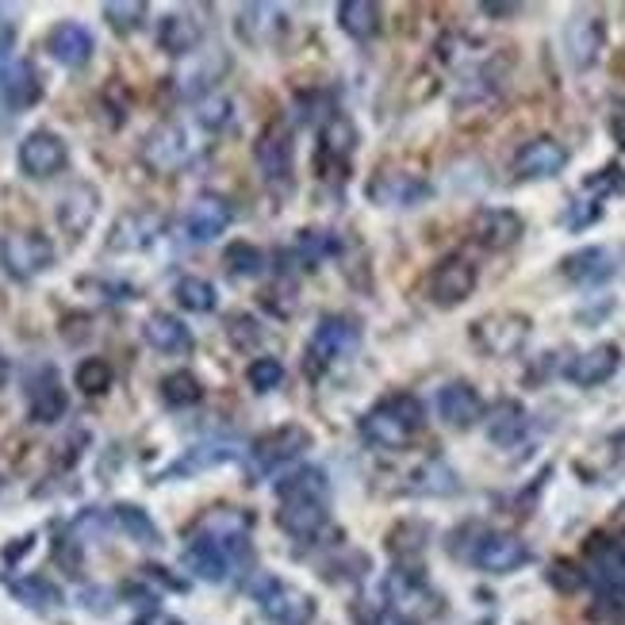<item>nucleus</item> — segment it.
<instances>
[{
  "instance_id": "f257e3e1",
  "label": "nucleus",
  "mask_w": 625,
  "mask_h": 625,
  "mask_svg": "<svg viewBox=\"0 0 625 625\" xmlns=\"http://www.w3.org/2000/svg\"><path fill=\"white\" fill-rule=\"evenodd\" d=\"M426 426V407L411 391L384 396L376 407H368L361 418V438L373 449H403L411 438H418Z\"/></svg>"
},
{
  "instance_id": "f03ea898",
  "label": "nucleus",
  "mask_w": 625,
  "mask_h": 625,
  "mask_svg": "<svg viewBox=\"0 0 625 625\" xmlns=\"http://www.w3.org/2000/svg\"><path fill=\"white\" fill-rule=\"evenodd\" d=\"M253 564V549L246 537H230V541H220V537H200L196 534L185 549V568L192 572L203 584H223L230 579V572L250 568Z\"/></svg>"
},
{
  "instance_id": "7ed1b4c3",
  "label": "nucleus",
  "mask_w": 625,
  "mask_h": 625,
  "mask_svg": "<svg viewBox=\"0 0 625 625\" xmlns=\"http://www.w3.org/2000/svg\"><path fill=\"white\" fill-rule=\"evenodd\" d=\"M361 346V323L353 315H323L311 334L308 350H303V368L308 376H318L334 365V361L350 358Z\"/></svg>"
},
{
  "instance_id": "20e7f679",
  "label": "nucleus",
  "mask_w": 625,
  "mask_h": 625,
  "mask_svg": "<svg viewBox=\"0 0 625 625\" xmlns=\"http://www.w3.org/2000/svg\"><path fill=\"white\" fill-rule=\"evenodd\" d=\"M253 602L261 607V614L276 625H311L315 622V599L300 587L285 584V579L258 572V579L250 584Z\"/></svg>"
},
{
  "instance_id": "39448f33",
  "label": "nucleus",
  "mask_w": 625,
  "mask_h": 625,
  "mask_svg": "<svg viewBox=\"0 0 625 625\" xmlns=\"http://www.w3.org/2000/svg\"><path fill=\"white\" fill-rule=\"evenodd\" d=\"M54 242L39 230H12L0 238V265L12 280H35L39 273L54 268Z\"/></svg>"
},
{
  "instance_id": "423d86ee",
  "label": "nucleus",
  "mask_w": 625,
  "mask_h": 625,
  "mask_svg": "<svg viewBox=\"0 0 625 625\" xmlns=\"http://www.w3.org/2000/svg\"><path fill=\"white\" fill-rule=\"evenodd\" d=\"M464 557H468L479 572H488V576H511V572L526 568V564L534 561V552H529V545L522 541V537L499 534V529H479Z\"/></svg>"
},
{
  "instance_id": "0eeeda50",
  "label": "nucleus",
  "mask_w": 625,
  "mask_h": 625,
  "mask_svg": "<svg viewBox=\"0 0 625 625\" xmlns=\"http://www.w3.org/2000/svg\"><path fill=\"white\" fill-rule=\"evenodd\" d=\"M311 430L300 423H285L276 426V430L261 434L258 441L250 446V472L253 476H265V472H276L285 468V464L300 461L303 453L311 449Z\"/></svg>"
},
{
  "instance_id": "6e6552de",
  "label": "nucleus",
  "mask_w": 625,
  "mask_h": 625,
  "mask_svg": "<svg viewBox=\"0 0 625 625\" xmlns=\"http://www.w3.org/2000/svg\"><path fill=\"white\" fill-rule=\"evenodd\" d=\"M529 330H534L529 315H518V311H491V315L472 323V341H476L488 358H514L529 341Z\"/></svg>"
},
{
  "instance_id": "1a4fd4ad",
  "label": "nucleus",
  "mask_w": 625,
  "mask_h": 625,
  "mask_svg": "<svg viewBox=\"0 0 625 625\" xmlns=\"http://www.w3.org/2000/svg\"><path fill=\"white\" fill-rule=\"evenodd\" d=\"M253 162L261 170V180L273 188H288L292 185V162H296V147H292V130L288 123H268L265 130L253 142Z\"/></svg>"
},
{
  "instance_id": "9d476101",
  "label": "nucleus",
  "mask_w": 625,
  "mask_h": 625,
  "mask_svg": "<svg viewBox=\"0 0 625 625\" xmlns=\"http://www.w3.org/2000/svg\"><path fill=\"white\" fill-rule=\"evenodd\" d=\"M16 165L24 177L50 180L70 165V147H65V138L58 135V130L39 127L32 130V135H24V142H20L16 150Z\"/></svg>"
},
{
  "instance_id": "9b49d317",
  "label": "nucleus",
  "mask_w": 625,
  "mask_h": 625,
  "mask_svg": "<svg viewBox=\"0 0 625 625\" xmlns=\"http://www.w3.org/2000/svg\"><path fill=\"white\" fill-rule=\"evenodd\" d=\"M138 158H142L154 173H177L196 158V142L180 123H162V127H154L147 135Z\"/></svg>"
},
{
  "instance_id": "f8f14e48",
  "label": "nucleus",
  "mask_w": 625,
  "mask_h": 625,
  "mask_svg": "<svg viewBox=\"0 0 625 625\" xmlns=\"http://www.w3.org/2000/svg\"><path fill=\"white\" fill-rule=\"evenodd\" d=\"M476 285H479L476 265H472L464 253H449L430 273V300L438 303V308H457V303H464L476 292Z\"/></svg>"
},
{
  "instance_id": "ddd939ff",
  "label": "nucleus",
  "mask_w": 625,
  "mask_h": 625,
  "mask_svg": "<svg viewBox=\"0 0 625 625\" xmlns=\"http://www.w3.org/2000/svg\"><path fill=\"white\" fill-rule=\"evenodd\" d=\"M584 572L599 591H625V541L595 534L584 549Z\"/></svg>"
},
{
  "instance_id": "4468645a",
  "label": "nucleus",
  "mask_w": 625,
  "mask_h": 625,
  "mask_svg": "<svg viewBox=\"0 0 625 625\" xmlns=\"http://www.w3.org/2000/svg\"><path fill=\"white\" fill-rule=\"evenodd\" d=\"M368 200L380 203V208H414L430 196V180L423 173H407V170H376L368 180Z\"/></svg>"
},
{
  "instance_id": "2eb2a0df",
  "label": "nucleus",
  "mask_w": 625,
  "mask_h": 625,
  "mask_svg": "<svg viewBox=\"0 0 625 625\" xmlns=\"http://www.w3.org/2000/svg\"><path fill=\"white\" fill-rule=\"evenodd\" d=\"M468 230H472V242H476L479 250L503 253V250H511V246L522 242L526 223H522V215L511 212V208H479V212L472 215Z\"/></svg>"
},
{
  "instance_id": "dca6fc26",
  "label": "nucleus",
  "mask_w": 625,
  "mask_h": 625,
  "mask_svg": "<svg viewBox=\"0 0 625 625\" xmlns=\"http://www.w3.org/2000/svg\"><path fill=\"white\" fill-rule=\"evenodd\" d=\"M564 165H568V147L557 142L552 135H537L529 142H522L511 170L518 180H549L557 173H564Z\"/></svg>"
},
{
  "instance_id": "f3484780",
  "label": "nucleus",
  "mask_w": 625,
  "mask_h": 625,
  "mask_svg": "<svg viewBox=\"0 0 625 625\" xmlns=\"http://www.w3.org/2000/svg\"><path fill=\"white\" fill-rule=\"evenodd\" d=\"M230 223H235V203L220 192H203L188 203L185 235L188 242H215L220 235H227Z\"/></svg>"
},
{
  "instance_id": "a211bd4d",
  "label": "nucleus",
  "mask_w": 625,
  "mask_h": 625,
  "mask_svg": "<svg viewBox=\"0 0 625 625\" xmlns=\"http://www.w3.org/2000/svg\"><path fill=\"white\" fill-rule=\"evenodd\" d=\"M65 411H70V396H65L58 373L50 365L39 368V373L27 380V423L54 426L65 418Z\"/></svg>"
},
{
  "instance_id": "6ab92c4d",
  "label": "nucleus",
  "mask_w": 625,
  "mask_h": 625,
  "mask_svg": "<svg viewBox=\"0 0 625 625\" xmlns=\"http://www.w3.org/2000/svg\"><path fill=\"white\" fill-rule=\"evenodd\" d=\"M92 50H97V39L85 24H74V20H62L47 32V54L54 58L65 70H82V65L92 62Z\"/></svg>"
},
{
  "instance_id": "aec40b11",
  "label": "nucleus",
  "mask_w": 625,
  "mask_h": 625,
  "mask_svg": "<svg viewBox=\"0 0 625 625\" xmlns=\"http://www.w3.org/2000/svg\"><path fill=\"white\" fill-rule=\"evenodd\" d=\"M438 418L449 430H472L484 418V399L468 380H449L438 388Z\"/></svg>"
},
{
  "instance_id": "412c9836",
  "label": "nucleus",
  "mask_w": 625,
  "mask_h": 625,
  "mask_svg": "<svg viewBox=\"0 0 625 625\" xmlns=\"http://www.w3.org/2000/svg\"><path fill=\"white\" fill-rule=\"evenodd\" d=\"M617 368H622V350H617L614 341H599V346L584 350L579 358H572L564 376H568L576 388H599V384H607Z\"/></svg>"
},
{
  "instance_id": "4be33fe9",
  "label": "nucleus",
  "mask_w": 625,
  "mask_h": 625,
  "mask_svg": "<svg viewBox=\"0 0 625 625\" xmlns=\"http://www.w3.org/2000/svg\"><path fill=\"white\" fill-rule=\"evenodd\" d=\"M165 230V220L150 208H138V212H127L115 220L112 238H108V250L115 253H135V250H147L158 235Z\"/></svg>"
},
{
  "instance_id": "5701e85b",
  "label": "nucleus",
  "mask_w": 625,
  "mask_h": 625,
  "mask_svg": "<svg viewBox=\"0 0 625 625\" xmlns=\"http://www.w3.org/2000/svg\"><path fill=\"white\" fill-rule=\"evenodd\" d=\"M561 273L564 280H572L576 288H599L617 273V265L607 246H584V250L568 253V258L561 261Z\"/></svg>"
},
{
  "instance_id": "b1692460",
  "label": "nucleus",
  "mask_w": 625,
  "mask_h": 625,
  "mask_svg": "<svg viewBox=\"0 0 625 625\" xmlns=\"http://www.w3.org/2000/svg\"><path fill=\"white\" fill-rule=\"evenodd\" d=\"M607 47V24L599 16H576L564 27V50L576 70H591Z\"/></svg>"
},
{
  "instance_id": "393cba45",
  "label": "nucleus",
  "mask_w": 625,
  "mask_h": 625,
  "mask_svg": "<svg viewBox=\"0 0 625 625\" xmlns=\"http://www.w3.org/2000/svg\"><path fill=\"white\" fill-rule=\"evenodd\" d=\"M42 100V77L32 62H12L4 65V74H0V104L9 108V112H27Z\"/></svg>"
},
{
  "instance_id": "a878e982",
  "label": "nucleus",
  "mask_w": 625,
  "mask_h": 625,
  "mask_svg": "<svg viewBox=\"0 0 625 625\" xmlns=\"http://www.w3.org/2000/svg\"><path fill=\"white\" fill-rule=\"evenodd\" d=\"M142 338H147L150 350L165 353V358H185V353H192V346H196L192 330H188L177 315H170V311H154V315H147V323H142Z\"/></svg>"
},
{
  "instance_id": "bb28decb",
  "label": "nucleus",
  "mask_w": 625,
  "mask_h": 625,
  "mask_svg": "<svg viewBox=\"0 0 625 625\" xmlns=\"http://www.w3.org/2000/svg\"><path fill=\"white\" fill-rule=\"evenodd\" d=\"M353 154H358V127L346 115H326L323 130H318V165L346 170Z\"/></svg>"
},
{
  "instance_id": "cd10ccee",
  "label": "nucleus",
  "mask_w": 625,
  "mask_h": 625,
  "mask_svg": "<svg viewBox=\"0 0 625 625\" xmlns=\"http://www.w3.org/2000/svg\"><path fill=\"white\" fill-rule=\"evenodd\" d=\"M97 212H100V192L82 180V185H74L58 200V227L70 238H85V230L92 227Z\"/></svg>"
},
{
  "instance_id": "c85d7f7f",
  "label": "nucleus",
  "mask_w": 625,
  "mask_h": 625,
  "mask_svg": "<svg viewBox=\"0 0 625 625\" xmlns=\"http://www.w3.org/2000/svg\"><path fill=\"white\" fill-rule=\"evenodd\" d=\"M238 449L230 441H200V446L185 449L173 464H165L158 472V479H185V476H196V472H208V468H220V464L235 461Z\"/></svg>"
},
{
  "instance_id": "c756f323",
  "label": "nucleus",
  "mask_w": 625,
  "mask_h": 625,
  "mask_svg": "<svg viewBox=\"0 0 625 625\" xmlns=\"http://www.w3.org/2000/svg\"><path fill=\"white\" fill-rule=\"evenodd\" d=\"M484 430H488V441L499 449H511L526 438L529 430V414L518 399H499L488 414H484Z\"/></svg>"
},
{
  "instance_id": "7c9ffc66",
  "label": "nucleus",
  "mask_w": 625,
  "mask_h": 625,
  "mask_svg": "<svg viewBox=\"0 0 625 625\" xmlns=\"http://www.w3.org/2000/svg\"><path fill=\"white\" fill-rule=\"evenodd\" d=\"M285 9H276V4H246V9H238V35L250 47H268V42L285 35Z\"/></svg>"
},
{
  "instance_id": "2f4dec72",
  "label": "nucleus",
  "mask_w": 625,
  "mask_h": 625,
  "mask_svg": "<svg viewBox=\"0 0 625 625\" xmlns=\"http://www.w3.org/2000/svg\"><path fill=\"white\" fill-rule=\"evenodd\" d=\"M326 491H330V476L315 464H303V468L288 472V476L276 479V499L280 503H326Z\"/></svg>"
},
{
  "instance_id": "473e14b6",
  "label": "nucleus",
  "mask_w": 625,
  "mask_h": 625,
  "mask_svg": "<svg viewBox=\"0 0 625 625\" xmlns=\"http://www.w3.org/2000/svg\"><path fill=\"white\" fill-rule=\"evenodd\" d=\"M326 522H330V511L315 499L311 503H280V511H276V526L288 537H300V541H315L326 529Z\"/></svg>"
},
{
  "instance_id": "72a5a7b5",
  "label": "nucleus",
  "mask_w": 625,
  "mask_h": 625,
  "mask_svg": "<svg viewBox=\"0 0 625 625\" xmlns=\"http://www.w3.org/2000/svg\"><path fill=\"white\" fill-rule=\"evenodd\" d=\"M200 42H203V27L200 20H192L188 12H170V16L162 20V27H158V47L173 58L196 54Z\"/></svg>"
},
{
  "instance_id": "f704fd0d",
  "label": "nucleus",
  "mask_w": 625,
  "mask_h": 625,
  "mask_svg": "<svg viewBox=\"0 0 625 625\" xmlns=\"http://www.w3.org/2000/svg\"><path fill=\"white\" fill-rule=\"evenodd\" d=\"M334 16H338L341 32L350 35V39H358V42L376 39V35H380V27H384L380 4H373V0H341Z\"/></svg>"
},
{
  "instance_id": "c9c22d12",
  "label": "nucleus",
  "mask_w": 625,
  "mask_h": 625,
  "mask_svg": "<svg viewBox=\"0 0 625 625\" xmlns=\"http://www.w3.org/2000/svg\"><path fill=\"white\" fill-rule=\"evenodd\" d=\"M4 587L16 602H24L27 610H58L62 607V587L50 584L47 576H4Z\"/></svg>"
},
{
  "instance_id": "e433bc0d",
  "label": "nucleus",
  "mask_w": 625,
  "mask_h": 625,
  "mask_svg": "<svg viewBox=\"0 0 625 625\" xmlns=\"http://www.w3.org/2000/svg\"><path fill=\"white\" fill-rule=\"evenodd\" d=\"M338 253H341V238L323 227H303L292 242V258L300 261L303 268H318L323 261L338 258Z\"/></svg>"
},
{
  "instance_id": "4c0bfd02",
  "label": "nucleus",
  "mask_w": 625,
  "mask_h": 625,
  "mask_svg": "<svg viewBox=\"0 0 625 625\" xmlns=\"http://www.w3.org/2000/svg\"><path fill=\"white\" fill-rule=\"evenodd\" d=\"M250 526H253V518L242 511V507H215V511H208L200 522H196V534L230 541V537H246V534H250Z\"/></svg>"
},
{
  "instance_id": "58836bf2",
  "label": "nucleus",
  "mask_w": 625,
  "mask_h": 625,
  "mask_svg": "<svg viewBox=\"0 0 625 625\" xmlns=\"http://www.w3.org/2000/svg\"><path fill=\"white\" fill-rule=\"evenodd\" d=\"M173 296H177L180 308L192 311V315H212V311L220 308V292H215V285L208 276H180Z\"/></svg>"
},
{
  "instance_id": "ea45409f",
  "label": "nucleus",
  "mask_w": 625,
  "mask_h": 625,
  "mask_svg": "<svg viewBox=\"0 0 625 625\" xmlns=\"http://www.w3.org/2000/svg\"><path fill=\"white\" fill-rule=\"evenodd\" d=\"M162 399L170 407H177V411H185V407H196L203 403V380L196 373H188V368H177V373L162 376Z\"/></svg>"
},
{
  "instance_id": "a19ab883",
  "label": "nucleus",
  "mask_w": 625,
  "mask_h": 625,
  "mask_svg": "<svg viewBox=\"0 0 625 625\" xmlns=\"http://www.w3.org/2000/svg\"><path fill=\"white\" fill-rule=\"evenodd\" d=\"M112 522L138 545H158V537H162V534H158V526H154V518H150V514L142 511V507H135V503H115L112 507Z\"/></svg>"
},
{
  "instance_id": "79ce46f5",
  "label": "nucleus",
  "mask_w": 625,
  "mask_h": 625,
  "mask_svg": "<svg viewBox=\"0 0 625 625\" xmlns=\"http://www.w3.org/2000/svg\"><path fill=\"white\" fill-rule=\"evenodd\" d=\"M223 265H227L230 276H242V280H250V276H261L268 265L265 250L253 242H230L227 250H223Z\"/></svg>"
},
{
  "instance_id": "37998d69",
  "label": "nucleus",
  "mask_w": 625,
  "mask_h": 625,
  "mask_svg": "<svg viewBox=\"0 0 625 625\" xmlns=\"http://www.w3.org/2000/svg\"><path fill=\"white\" fill-rule=\"evenodd\" d=\"M100 16L115 35H135L138 27L147 24V4L142 0H112V4L100 9Z\"/></svg>"
},
{
  "instance_id": "c03bdc74",
  "label": "nucleus",
  "mask_w": 625,
  "mask_h": 625,
  "mask_svg": "<svg viewBox=\"0 0 625 625\" xmlns=\"http://www.w3.org/2000/svg\"><path fill=\"white\" fill-rule=\"evenodd\" d=\"M74 384L85 391V396H104L115 384V368L108 365L104 358H85L82 365L74 368Z\"/></svg>"
},
{
  "instance_id": "a18cd8bd",
  "label": "nucleus",
  "mask_w": 625,
  "mask_h": 625,
  "mask_svg": "<svg viewBox=\"0 0 625 625\" xmlns=\"http://www.w3.org/2000/svg\"><path fill=\"white\" fill-rule=\"evenodd\" d=\"M196 123H200L203 130H227L230 123H235V100L230 97H203L200 104H196Z\"/></svg>"
},
{
  "instance_id": "49530a36",
  "label": "nucleus",
  "mask_w": 625,
  "mask_h": 625,
  "mask_svg": "<svg viewBox=\"0 0 625 625\" xmlns=\"http://www.w3.org/2000/svg\"><path fill=\"white\" fill-rule=\"evenodd\" d=\"M246 384H250L258 396H265V391L285 384V365L276 358H253L250 365H246Z\"/></svg>"
},
{
  "instance_id": "de8ad7c7",
  "label": "nucleus",
  "mask_w": 625,
  "mask_h": 625,
  "mask_svg": "<svg viewBox=\"0 0 625 625\" xmlns=\"http://www.w3.org/2000/svg\"><path fill=\"white\" fill-rule=\"evenodd\" d=\"M587 192H595V200H607V196L614 192H625V170L622 165H602V170H595L591 177L584 180Z\"/></svg>"
},
{
  "instance_id": "09e8293b",
  "label": "nucleus",
  "mask_w": 625,
  "mask_h": 625,
  "mask_svg": "<svg viewBox=\"0 0 625 625\" xmlns=\"http://www.w3.org/2000/svg\"><path fill=\"white\" fill-rule=\"evenodd\" d=\"M545 579H549L552 587L561 595H576L579 587L587 584V572L584 564H572V561H552V568L545 572Z\"/></svg>"
},
{
  "instance_id": "8fccbe9b",
  "label": "nucleus",
  "mask_w": 625,
  "mask_h": 625,
  "mask_svg": "<svg viewBox=\"0 0 625 625\" xmlns=\"http://www.w3.org/2000/svg\"><path fill=\"white\" fill-rule=\"evenodd\" d=\"M227 338H230V346H235V350H250V346H258V341H261L258 318H253V315H235L227 323Z\"/></svg>"
},
{
  "instance_id": "3c124183",
  "label": "nucleus",
  "mask_w": 625,
  "mask_h": 625,
  "mask_svg": "<svg viewBox=\"0 0 625 625\" xmlns=\"http://www.w3.org/2000/svg\"><path fill=\"white\" fill-rule=\"evenodd\" d=\"M591 617L625 625V591H599V599H595V607H591Z\"/></svg>"
},
{
  "instance_id": "603ef678",
  "label": "nucleus",
  "mask_w": 625,
  "mask_h": 625,
  "mask_svg": "<svg viewBox=\"0 0 625 625\" xmlns=\"http://www.w3.org/2000/svg\"><path fill=\"white\" fill-rule=\"evenodd\" d=\"M599 215H602V203L599 200H576V203H568V212H564V227L584 230V227H591Z\"/></svg>"
},
{
  "instance_id": "864d4df0",
  "label": "nucleus",
  "mask_w": 625,
  "mask_h": 625,
  "mask_svg": "<svg viewBox=\"0 0 625 625\" xmlns=\"http://www.w3.org/2000/svg\"><path fill=\"white\" fill-rule=\"evenodd\" d=\"M54 561L62 564L70 576H77V572H82V541H77V537H58Z\"/></svg>"
},
{
  "instance_id": "5fc2aeb1",
  "label": "nucleus",
  "mask_w": 625,
  "mask_h": 625,
  "mask_svg": "<svg viewBox=\"0 0 625 625\" xmlns=\"http://www.w3.org/2000/svg\"><path fill=\"white\" fill-rule=\"evenodd\" d=\"M142 579H150V584H158V587H165V591H185V579H177V576H170V568H162V564H147L142 568Z\"/></svg>"
},
{
  "instance_id": "6e6d98bb",
  "label": "nucleus",
  "mask_w": 625,
  "mask_h": 625,
  "mask_svg": "<svg viewBox=\"0 0 625 625\" xmlns=\"http://www.w3.org/2000/svg\"><path fill=\"white\" fill-rule=\"evenodd\" d=\"M607 130H610V138H614L617 147L625 150V100H617V104L610 108V115H607Z\"/></svg>"
},
{
  "instance_id": "4d7b16f0",
  "label": "nucleus",
  "mask_w": 625,
  "mask_h": 625,
  "mask_svg": "<svg viewBox=\"0 0 625 625\" xmlns=\"http://www.w3.org/2000/svg\"><path fill=\"white\" fill-rule=\"evenodd\" d=\"M135 625H185V622H180V617H173V614H165V610L150 607V610H142V614L135 617Z\"/></svg>"
},
{
  "instance_id": "13d9d810",
  "label": "nucleus",
  "mask_w": 625,
  "mask_h": 625,
  "mask_svg": "<svg viewBox=\"0 0 625 625\" xmlns=\"http://www.w3.org/2000/svg\"><path fill=\"white\" fill-rule=\"evenodd\" d=\"M484 16H496V20H507V16H518L522 4H499V0H488V4H479Z\"/></svg>"
},
{
  "instance_id": "bf43d9fd",
  "label": "nucleus",
  "mask_w": 625,
  "mask_h": 625,
  "mask_svg": "<svg viewBox=\"0 0 625 625\" xmlns=\"http://www.w3.org/2000/svg\"><path fill=\"white\" fill-rule=\"evenodd\" d=\"M361 625H411V622H407V617L399 614V610H376V614L365 617Z\"/></svg>"
},
{
  "instance_id": "052dcab7",
  "label": "nucleus",
  "mask_w": 625,
  "mask_h": 625,
  "mask_svg": "<svg viewBox=\"0 0 625 625\" xmlns=\"http://www.w3.org/2000/svg\"><path fill=\"white\" fill-rule=\"evenodd\" d=\"M32 541H35V537L27 534V537H20L16 545H9V549H4V561H16V557H24V552L32 549Z\"/></svg>"
},
{
  "instance_id": "680f3d73",
  "label": "nucleus",
  "mask_w": 625,
  "mask_h": 625,
  "mask_svg": "<svg viewBox=\"0 0 625 625\" xmlns=\"http://www.w3.org/2000/svg\"><path fill=\"white\" fill-rule=\"evenodd\" d=\"M9 380H12V365H9V358L0 353V388H9Z\"/></svg>"
},
{
  "instance_id": "e2e57ef3",
  "label": "nucleus",
  "mask_w": 625,
  "mask_h": 625,
  "mask_svg": "<svg viewBox=\"0 0 625 625\" xmlns=\"http://www.w3.org/2000/svg\"><path fill=\"white\" fill-rule=\"evenodd\" d=\"M614 446H622V449H625V434H617V438H614Z\"/></svg>"
}]
</instances>
